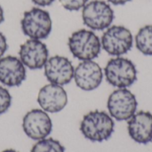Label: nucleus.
<instances>
[{"label":"nucleus","mask_w":152,"mask_h":152,"mask_svg":"<svg viewBox=\"0 0 152 152\" xmlns=\"http://www.w3.org/2000/svg\"><path fill=\"white\" fill-rule=\"evenodd\" d=\"M115 128L112 117L105 111L94 110L86 114L80 123V131L84 137L93 142L109 140Z\"/></svg>","instance_id":"obj_1"},{"label":"nucleus","mask_w":152,"mask_h":152,"mask_svg":"<svg viewBox=\"0 0 152 152\" xmlns=\"http://www.w3.org/2000/svg\"><path fill=\"white\" fill-rule=\"evenodd\" d=\"M68 46L71 54L80 61H93L102 50L99 37L92 30L79 29L69 37Z\"/></svg>","instance_id":"obj_2"},{"label":"nucleus","mask_w":152,"mask_h":152,"mask_svg":"<svg viewBox=\"0 0 152 152\" xmlns=\"http://www.w3.org/2000/svg\"><path fill=\"white\" fill-rule=\"evenodd\" d=\"M50 13L39 7H33L23 13L20 27L23 34L30 39L42 40L49 37L52 31Z\"/></svg>","instance_id":"obj_3"},{"label":"nucleus","mask_w":152,"mask_h":152,"mask_svg":"<svg viewBox=\"0 0 152 152\" xmlns=\"http://www.w3.org/2000/svg\"><path fill=\"white\" fill-rule=\"evenodd\" d=\"M104 74L107 82L118 88H127L137 80V69L134 62L118 56L108 61Z\"/></svg>","instance_id":"obj_4"},{"label":"nucleus","mask_w":152,"mask_h":152,"mask_svg":"<svg viewBox=\"0 0 152 152\" xmlns=\"http://www.w3.org/2000/svg\"><path fill=\"white\" fill-rule=\"evenodd\" d=\"M84 24L92 30H104L110 27L114 20V11L103 0H93L82 8Z\"/></svg>","instance_id":"obj_5"},{"label":"nucleus","mask_w":152,"mask_h":152,"mask_svg":"<svg viewBox=\"0 0 152 152\" xmlns=\"http://www.w3.org/2000/svg\"><path fill=\"white\" fill-rule=\"evenodd\" d=\"M133 43L132 32L121 25L109 27L101 39L103 50L112 56H120L128 53L133 47Z\"/></svg>","instance_id":"obj_6"},{"label":"nucleus","mask_w":152,"mask_h":152,"mask_svg":"<svg viewBox=\"0 0 152 152\" xmlns=\"http://www.w3.org/2000/svg\"><path fill=\"white\" fill-rule=\"evenodd\" d=\"M107 107L110 116L116 120L128 121L136 113L138 102L131 91L118 88L109 96Z\"/></svg>","instance_id":"obj_7"},{"label":"nucleus","mask_w":152,"mask_h":152,"mask_svg":"<svg viewBox=\"0 0 152 152\" xmlns=\"http://www.w3.org/2000/svg\"><path fill=\"white\" fill-rule=\"evenodd\" d=\"M22 128L28 138L39 141L50 135L53 123L47 112L40 109H34L24 116Z\"/></svg>","instance_id":"obj_8"},{"label":"nucleus","mask_w":152,"mask_h":152,"mask_svg":"<svg viewBox=\"0 0 152 152\" xmlns=\"http://www.w3.org/2000/svg\"><path fill=\"white\" fill-rule=\"evenodd\" d=\"M19 56L25 67L29 69H40L45 67L49 52L46 45L41 40L28 39L20 47Z\"/></svg>","instance_id":"obj_9"},{"label":"nucleus","mask_w":152,"mask_h":152,"mask_svg":"<svg viewBox=\"0 0 152 152\" xmlns=\"http://www.w3.org/2000/svg\"><path fill=\"white\" fill-rule=\"evenodd\" d=\"M44 69L46 79L52 84L65 86L70 83L74 77L73 64L64 56L54 55L48 58Z\"/></svg>","instance_id":"obj_10"},{"label":"nucleus","mask_w":152,"mask_h":152,"mask_svg":"<svg viewBox=\"0 0 152 152\" xmlns=\"http://www.w3.org/2000/svg\"><path fill=\"white\" fill-rule=\"evenodd\" d=\"M77 87L84 91L98 88L103 79V72L100 65L94 61H83L74 70L73 77Z\"/></svg>","instance_id":"obj_11"},{"label":"nucleus","mask_w":152,"mask_h":152,"mask_svg":"<svg viewBox=\"0 0 152 152\" xmlns=\"http://www.w3.org/2000/svg\"><path fill=\"white\" fill-rule=\"evenodd\" d=\"M37 102L45 112H60L68 103L67 92L62 86L49 83L39 90Z\"/></svg>","instance_id":"obj_12"},{"label":"nucleus","mask_w":152,"mask_h":152,"mask_svg":"<svg viewBox=\"0 0 152 152\" xmlns=\"http://www.w3.org/2000/svg\"><path fill=\"white\" fill-rule=\"evenodd\" d=\"M26 67L20 58L8 55L0 58V83L8 87H18L26 79Z\"/></svg>","instance_id":"obj_13"},{"label":"nucleus","mask_w":152,"mask_h":152,"mask_svg":"<svg viewBox=\"0 0 152 152\" xmlns=\"http://www.w3.org/2000/svg\"><path fill=\"white\" fill-rule=\"evenodd\" d=\"M130 137L137 143L147 144L152 142V114L141 110L135 113L127 122Z\"/></svg>","instance_id":"obj_14"},{"label":"nucleus","mask_w":152,"mask_h":152,"mask_svg":"<svg viewBox=\"0 0 152 152\" xmlns=\"http://www.w3.org/2000/svg\"><path fill=\"white\" fill-rule=\"evenodd\" d=\"M135 45L142 54L152 56V25H146L139 29L135 36Z\"/></svg>","instance_id":"obj_15"},{"label":"nucleus","mask_w":152,"mask_h":152,"mask_svg":"<svg viewBox=\"0 0 152 152\" xmlns=\"http://www.w3.org/2000/svg\"><path fill=\"white\" fill-rule=\"evenodd\" d=\"M31 152H65V148L53 138H45L32 147Z\"/></svg>","instance_id":"obj_16"},{"label":"nucleus","mask_w":152,"mask_h":152,"mask_svg":"<svg viewBox=\"0 0 152 152\" xmlns=\"http://www.w3.org/2000/svg\"><path fill=\"white\" fill-rule=\"evenodd\" d=\"M12 104V96L9 91L0 86V116L4 114Z\"/></svg>","instance_id":"obj_17"},{"label":"nucleus","mask_w":152,"mask_h":152,"mask_svg":"<svg viewBox=\"0 0 152 152\" xmlns=\"http://www.w3.org/2000/svg\"><path fill=\"white\" fill-rule=\"evenodd\" d=\"M62 7L68 11H78L82 9L88 0H59Z\"/></svg>","instance_id":"obj_18"},{"label":"nucleus","mask_w":152,"mask_h":152,"mask_svg":"<svg viewBox=\"0 0 152 152\" xmlns=\"http://www.w3.org/2000/svg\"><path fill=\"white\" fill-rule=\"evenodd\" d=\"M8 49V45H7V40L5 36L0 31V58L4 56L5 52Z\"/></svg>","instance_id":"obj_19"},{"label":"nucleus","mask_w":152,"mask_h":152,"mask_svg":"<svg viewBox=\"0 0 152 152\" xmlns=\"http://www.w3.org/2000/svg\"><path fill=\"white\" fill-rule=\"evenodd\" d=\"M35 4L38 5V6H48L50 4H52L55 0H31Z\"/></svg>","instance_id":"obj_20"},{"label":"nucleus","mask_w":152,"mask_h":152,"mask_svg":"<svg viewBox=\"0 0 152 152\" xmlns=\"http://www.w3.org/2000/svg\"><path fill=\"white\" fill-rule=\"evenodd\" d=\"M130 1L131 0H108V2H110V4H112L114 5H123Z\"/></svg>","instance_id":"obj_21"},{"label":"nucleus","mask_w":152,"mask_h":152,"mask_svg":"<svg viewBox=\"0 0 152 152\" xmlns=\"http://www.w3.org/2000/svg\"><path fill=\"white\" fill-rule=\"evenodd\" d=\"M4 20V10L2 8V6L0 5V25L3 23V21Z\"/></svg>","instance_id":"obj_22"},{"label":"nucleus","mask_w":152,"mask_h":152,"mask_svg":"<svg viewBox=\"0 0 152 152\" xmlns=\"http://www.w3.org/2000/svg\"><path fill=\"white\" fill-rule=\"evenodd\" d=\"M2 152H19V151H15V150H12V149H8V150H4V151H3Z\"/></svg>","instance_id":"obj_23"}]
</instances>
